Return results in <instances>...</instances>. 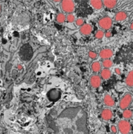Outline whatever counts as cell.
<instances>
[{
	"mask_svg": "<svg viewBox=\"0 0 133 134\" xmlns=\"http://www.w3.org/2000/svg\"><path fill=\"white\" fill-rule=\"evenodd\" d=\"M112 76V72L109 69H103L100 71V77L103 80H109Z\"/></svg>",
	"mask_w": 133,
	"mask_h": 134,
	"instance_id": "7c38bea8",
	"label": "cell"
},
{
	"mask_svg": "<svg viewBox=\"0 0 133 134\" xmlns=\"http://www.w3.org/2000/svg\"><path fill=\"white\" fill-rule=\"evenodd\" d=\"M113 54L114 52L111 48H103L99 53V56L103 60H107L112 58Z\"/></svg>",
	"mask_w": 133,
	"mask_h": 134,
	"instance_id": "52a82bcc",
	"label": "cell"
},
{
	"mask_svg": "<svg viewBox=\"0 0 133 134\" xmlns=\"http://www.w3.org/2000/svg\"><path fill=\"white\" fill-rule=\"evenodd\" d=\"M114 72H115V73H116L117 75H121V70H120L119 68H116V69H114Z\"/></svg>",
	"mask_w": 133,
	"mask_h": 134,
	"instance_id": "d4e9b609",
	"label": "cell"
},
{
	"mask_svg": "<svg viewBox=\"0 0 133 134\" xmlns=\"http://www.w3.org/2000/svg\"><path fill=\"white\" fill-rule=\"evenodd\" d=\"M18 69H22V66H18Z\"/></svg>",
	"mask_w": 133,
	"mask_h": 134,
	"instance_id": "83f0119b",
	"label": "cell"
},
{
	"mask_svg": "<svg viewBox=\"0 0 133 134\" xmlns=\"http://www.w3.org/2000/svg\"><path fill=\"white\" fill-rule=\"evenodd\" d=\"M131 127V124L127 120H120L118 124V129L121 134L129 133Z\"/></svg>",
	"mask_w": 133,
	"mask_h": 134,
	"instance_id": "7a4b0ae2",
	"label": "cell"
},
{
	"mask_svg": "<svg viewBox=\"0 0 133 134\" xmlns=\"http://www.w3.org/2000/svg\"><path fill=\"white\" fill-rule=\"evenodd\" d=\"M105 36H106V37H111V36H112V33H111V31H106V34H105Z\"/></svg>",
	"mask_w": 133,
	"mask_h": 134,
	"instance_id": "484cf974",
	"label": "cell"
},
{
	"mask_svg": "<svg viewBox=\"0 0 133 134\" xmlns=\"http://www.w3.org/2000/svg\"><path fill=\"white\" fill-rule=\"evenodd\" d=\"M47 121L48 134H90L88 115L80 106L52 110Z\"/></svg>",
	"mask_w": 133,
	"mask_h": 134,
	"instance_id": "6da1fadb",
	"label": "cell"
},
{
	"mask_svg": "<svg viewBox=\"0 0 133 134\" xmlns=\"http://www.w3.org/2000/svg\"><path fill=\"white\" fill-rule=\"evenodd\" d=\"M126 18H127V14L124 11H119L114 16V19L118 22L124 21Z\"/></svg>",
	"mask_w": 133,
	"mask_h": 134,
	"instance_id": "5bb4252c",
	"label": "cell"
},
{
	"mask_svg": "<svg viewBox=\"0 0 133 134\" xmlns=\"http://www.w3.org/2000/svg\"><path fill=\"white\" fill-rule=\"evenodd\" d=\"M90 5L94 9L98 10L103 8V1H100V0H91L90 1Z\"/></svg>",
	"mask_w": 133,
	"mask_h": 134,
	"instance_id": "8fae6325",
	"label": "cell"
},
{
	"mask_svg": "<svg viewBox=\"0 0 133 134\" xmlns=\"http://www.w3.org/2000/svg\"><path fill=\"white\" fill-rule=\"evenodd\" d=\"M66 20L68 22V23H73V22H74V20H75V17H74V16L72 14H68L66 16Z\"/></svg>",
	"mask_w": 133,
	"mask_h": 134,
	"instance_id": "44dd1931",
	"label": "cell"
},
{
	"mask_svg": "<svg viewBox=\"0 0 133 134\" xmlns=\"http://www.w3.org/2000/svg\"><path fill=\"white\" fill-rule=\"evenodd\" d=\"M103 3L105 7H106L109 9H113L118 4L117 1L115 0H105V1H103Z\"/></svg>",
	"mask_w": 133,
	"mask_h": 134,
	"instance_id": "4fadbf2b",
	"label": "cell"
},
{
	"mask_svg": "<svg viewBox=\"0 0 133 134\" xmlns=\"http://www.w3.org/2000/svg\"><path fill=\"white\" fill-rule=\"evenodd\" d=\"M126 84L129 86H133V70L129 72L126 77Z\"/></svg>",
	"mask_w": 133,
	"mask_h": 134,
	"instance_id": "9a60e30c",
	"label": "cell"
},
{
	"mask_svg": "<svg viewBox=\"0 0 133 134\" xmlns=\"http://www.w3.org/2000/svg\"><path fill=\"white\" fill-rule=\"evenodd\" d=\"M1 10H2V8H1V5H0V12H1Z\"/></svg>",
	"mask_w": 133,
	"mask_h": 134,
	"instance_id": "f1b7e54d",
	"label": "cell"
},
{
	"mask_svg": "<svg viewBox=\"0 0 133 134\" xmlns=\"http://www.w3.org/2000/svg\"><path fill=\"white\" fill-rule=\"evenodd\" d=\"M113 62L111 59H107V60H103V66L104 69H109L110 67L112 66Z\"/></svg>",
	"mask_w": 133,
	"mask_h": 134,
	"instance_id": "d6986e66",
	"label": "cell"
},
{
	"mask_svg": "<svg viewBox=\"0 0 133 134\" xmlns=\"http://www.w3.org/2000/svg\"><path fill=\"white\" fill-rule=\"evenodd\" d=\"M133 113L132 110H129V109H126V110H124V112H123V117H124L125 119H131Z\"/></svg>",
	"mask_w": 133,
	"mask_h": 134,
	"instance_id": "ac0fdd59",
	"label": "cell"
},
{
	"mask_svg": "<svg viewBox=\"0 0 133 134\" xmlns=\"http://www.w3.org/2000/svg\"><path fill=\"white\" fill-rule=\"evenodd\" d=\"M98 25L103 30H109L112 26V19L109 16H104L99 19Z\"/></svg>",
	"mask_w": 133,
	"mask_h": 134,
	"instance_id": "5b68a950",
	"label": "cell"
},
{
	"mask_svg": "<svg viewBox=\"0 0 133 134\" xmlns=\"http://www.w3.org/2000/svg\"><path fill=\"white\" fill-rule=\"evenodd\" d=\"M92 31V27L90 24H84L83 26H81L80 29V32L81 34L87 36L89 35Z\"/></svg>",
	"mask_w": 133,
	"mask_h": 134,
	"instance_id": "9c48e42d",
	"label": "cell"
},
{
	"mask_svg": "<svg viewBox=\"0 0 133 134\" xmlns=\"http://www.w3.org/2000/svg\"><path fill=\"white\" fill-rule=\"evenodd\" d=\"M132 101V96L130 93H126L120 101V108L125 110L130 106Z\"/></svg>",
	"mask_w": 133,
	"mask_h": 134,
	"instance_id": "277c9868",
	"label": "cell"
},
{
	"mask_svg": "<svg viewBox=\"0 0 133 134\" xmlns=\"http://www.w3.org/2000/svg\"><path fill=\"white\" fill-rule=\"evenodd\" d=\"M76 25L77 26H83L84 25V20L82 18H78L76 20Z\"/></svg>",
	"mask_w": 133,
	"mask_h": 134,
	"instance_id": "603a6c76",
	"label": "cell"
},
{
	"mask_svg": "<svg viewBox=\"0 0 133 134\" xmlns=\"http://www.w3.org/2000/svg\"><path fill=\"white\" fill-rule=\"evenodd\" d=\"M56 20L57 23H63L66 20V16L63 13H60L58 14L56 17Z\"/></svg>",
	"mask_w": 133,
	"mask_h": 134,
	"instance_id": "e0dca14e",
	"label": "cell"
},
{
	"mask_svg": "<svg viewBox=\"0 0 133 134\" xmlns=\"http://www.w3.org/2000/svg\"><path fill=\"white\" fill-rule=\"evenodd\" d=\"M111 131L113 133H116L117 131H118V129H117V127L114 126V125H112L111 126Z\"/></svg>",
	"mask_w": 133,
	"mask_h": 134,
	"instance_id": "cb8c5ba5",
	"label": "cell"
},
{
	"mask_svg": "<svg viewBox=\"0 0 133 134\" xmlns=\"http://www.w3.org/2000/svg\"><path fill=\"white\" fill-rule=\"evenodd\" d=\"M104 34V31L103 30H97V32L95 33V38L100 40V39H102L103 37Z\"/></svg>",
	"mask_w": 133,
	"mask_h": 134,
	"instance_id": "ffe728a7",
	"label": "cell"
},
{
	"mask_svg": "<svg viewBox=\"0 0 133 134\" xmlns=\"http://www.w3.org/2000/svg\"><path fill=\"white\" fill-rule=\"evenodd\" d=\"M61 8H62L63 12L70 14L75 10V3L74 1L64 0V1H62V2H61Z\"/></svg>",
	"mask_w": 133,
	"mask_h": 134,
	"instance_id": "3957f363",
	"label": "cell"
},
{
	"mask_svg": "<svg viewBox=\"0 0 133 134\" xmlns=\"http://www.w3.org/2000/svg\"><path fill=\"white\" fill-rule=\"evenodd\" d=\"M91 67V70L94 72H99L101 71V64L98 61L92 63Z\"/></svg>",
	"mask_w": 133,
	"mask_h": 134,
	"instance_id": "2e32d148",
	"label": "cell"
},
{
	"mask_svg": "<svg viewBox=\"0 0 133 134\" xmlns=\"http://www.w3.org/2000/svg\"><path fill=\"white\" fill-rule=\"evenodd\" d=\"M89 57L91 58V59H92V60H94V59H96L97 57V54L95 52H93V51H90V52H89Z\"/></svg>",
	"mask_w": 133,
	"mask_h": 134,
	"instance_id": "7402d4cb",
	"label": "cell"
},
{
	"mask_svg": "<svg viewBox=\"0 0 133 134\" xmlns=\"http://www.w3.org/2000/svg\"><path fill=\"white\" fill-rule=\"evenodd\" d=\"M101 117L105 121H109L113 117V113L110 109L105 108L101 112Z\"/></svg>",
	"mask_w": 133,
	"mask_h": 134,
	"instance_id": "ba28073f",
	"label": "cell"
},
{
	"mask_svg": "<svg viewBox=\"0 0 133 134\" xmlns=\"http://www.w3.org/2000/svg\"><path fill=\"white\" fill-rule=\"evenodd\" d=\"M103 102L106 106L108 107H114V98L110 96V95H105L103 98Z\"/></svg>",
	"mask_w": 133,
	"mask_h": 134,
	"instance_id": "30bf717a",
	"label": "cell"
},
{
	"mask_svg": "<svg viewBox=\"0 0 133 134\" xmlns=\"http://www.w3.org/2000/svg\"><path fill=\"white\" fill-rule=\"evenodd\" d=\"M129 28H130V29H131V30H133V22L132 23H131V25H130V27H129Z\"/></svg>",
	"mask_w": 133,
	"mask_h": 134,
	"instance_id": "4316f807",
	"label": "cell"
},
{
	"mask_svg": "<svg viewBox=\"0 0 133 134\" xmlns=\"http://www.w3.org/2000/svg\"><path fill=\"white\" fill-rule=\"evenodd\" d=\"M89 81H90V85L91 86V87H93V88H98L101 85L102 79H101V77L99 75H94L91 76Z\"/></svg>",
	"mask_w": 133,
	"mask_h": 134,
	"instance_id": "8992f818",
	"label": "cell"
}]
</instances>
